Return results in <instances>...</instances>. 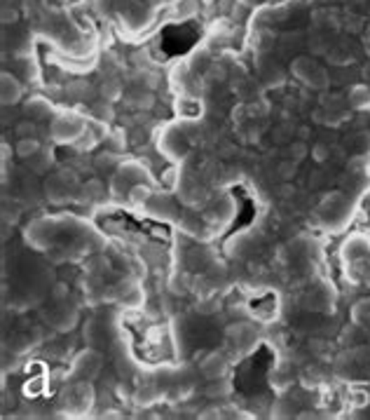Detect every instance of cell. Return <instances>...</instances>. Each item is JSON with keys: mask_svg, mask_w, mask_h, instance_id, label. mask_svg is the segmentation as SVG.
Returning a JSON list of instances; mask_svg holds the SVG:
<instances>
[{"mask_svg": "<svg viewBox=\"0 0 370 420\" xmlns=\"http://www.w3.org/2000/svg\"><path fill=\"white\" fill-rule=\"evenodd\" d=\"M293 73L295 78H300L305 85L314 87V90H324V87H328V75L326 70L319 66V64H314L312 59H295L293 61Z\"/></svg>", "mask_w": 370, "mask_h": 420, "instance_id": "cell-1", "label": "cell"}, {"mask_svg": "<svg viewBox=\"0 0 370 420\" xmlns=\"http://www.w3.org/2000/svg\"><path fill=\"white\" fill-rule=\"evenodd\" d=\"M19 99H21L19 80L10 73H3V78H0V102H3V106H14Z\"/></svg>", "mask_w": 370, "mask_h": 420, "instance_id": "cell-2", "label": "cell"}, {"mask_svg": "<svg viewBox=\"0 0 370 420\" xmlns=\"http://www.w3.org/2000/svg\"><path fill=\"white\" fill-rule=\"evenodd\" d=\"M124 104L136 111H148L155 104V94L150 90H143V87H134V90L124 92Z\"/></svg>", "mask_w": 370, "mask_h": 420, "instance_id": "cell-3", "label": "cell"}, {"mask_svg": "<svg viewBox=\"0 0 370 420\" xmlns=\"http://www.w3.org/2000/svg\"><path fill=\"white\" fill-rule=\"evenodd\" d=\"M202 374H204L208 381H220L225 374V357L218 352L208 354L204 359V364H202Z\"/></svg>", "mask_w": 370, "mask_h": 420, "instance_id": "cell-4", "label": "cell"}, {"mask_svg": "<svg viewBox=\"0 0 370 420\" xmlns=\"http://www.w3.org/2000/svg\"><path fill=\"white\" fill-rule=\"evenodd\" d=\"M347 104L354 111H368L370 108V87L368 85H354L347 92Z\"/></svg>", "mask_w": 370, "mask_h": 420, "instance_id": "cell-5", "label": "cell"}, {"mask_svg": "<svg viewBox=\"0 0 370 420\" xmlns=\"http://www.w3.org/2000/svg\"><path fill=\"white\" fill-rule=\"evenodd\" d=\"M99 94H101V99H106V102H117V99L124 97L122 82L117 78H106L104 82H101Z\"/></svg>", "mask_w": 370, "mask_h": 420, "instance_id": "cell-6", "label": "cell"}, {"mask_svg": "<svg viewBox=\"0 0 370 420\" xmlns=\"http://www.w3.org/2000/svg\"><path fill=\"white\" fill-rule=\"evenodd\" d=\"M92 113L101 122H110L115 117V111H113V102H106V99H99V102L92 104Z\"/></svg>", "mask_w": 370, "mask_h": 420, "instance_id": "cell-7", "label": "cell"}, {"mask_svg": "<svg viewBox=\"0 0 370 420\" xmlns=\"http://www.w3.org/2000/svg\"><path fill=\"white\" fill-rule=\"evenodd\" d=\"M307 153H309L307 141L295 139V141H291V144H289V151H286V158H289V160H293V162L300 164L302 160L307 158Z\"/></svg>", "mask_w": 370, "mask_h": 420, "instance_id": "cell-8", "label": "cell"}, {"mask_svg": "<svg viewBox=\"0 0 370 420\" xmlns=\"http://www.w3.org/2000/svg\"><path fill=\"white\" fill-rule=\"evenodd\" d=\"M38 151H40L38 139H19V141H17V155L23 158V160L33 158Z\"/></svg>", "mask_w": 370, "mask_h": 420, "instance_id": "cell-9", "label": "cell"}, {"mask_svg": "<svg viewBox=\"0 0 370 420\" xmlns=\"http://www.w3.org/2000/svg\"><path fill=\"white\" fill-rule=\"evenodd\" d=\"M66 92H68V97L85 99V97L92 94V87H89L87 80H70L68 85H66Z\"/></svg>", "mask_w": 370, "mask_h": 420, "instance_id": "cell-10", "label": "cell"}, {"mask_svg": "<svg viewBox=\"0 0 370 420\" xmlns=\"http://www.w3.org/2000/svg\"><path fill=\"white\" fill-rule=\"evenodd\" d=\"M347 106V99L342 94H324L321 97V108L324 111H344Z\"/></svg>", "mask_w": 370, "mask_h": 420, "instance_id": "cell-11", "label": "cell"}, {"mask_svg": "<svg viewBox=\"0 0 370 420\" xmlns=\"http://www.w3.org/2000/svg\"><path fill=\"white\" fill-rule=\"evenodd\" d=\"M28 162H31L33 171H38V174H43V171L50 169V164H52V153H47V151H38L33 158H28Z\"/></svg>", "mask_w": 370, "mask_h": 420, "instance_id": "cell-12", "label": "cell"}, {"mask_svg": "<svg viewBox=\"0 0 370 420\" xmlns=\"http://www.w3.org/2000/svg\"><path fill=\"white\" fill-rule=\"evenodd\" d=\"M277 174L282 181H293L295 174H298V162H293V160H282V162L277 164Z\"/></svg>", "mask_w": 370, "mask_h": 420, "instance_id": "cell-13", "label": "cell"}, {"mask_svg": "<svg viewBox=\"0 0 370 420\" xmlns=\"http://www.w3.org/2000/svg\"><path fill=\"white\" fill-rule=\"evenodd\" d=\"M82 198L85 200H101L104 198V186H101V181H97V179L87 181L85 186H82Z\"/></svg>", "mask_w": 370, "mask_h": 420, "instance_id": "cell-14", "label": "cell"}, {"mask_svg": "<svg viewBox=\"0 0 370 420\" xmlns=\"http://www.w3.org/2000/svg\"><path fill=\"white\" fill-rule=\"evenodd\" d=\"M284 82V70L279 66H270L265 70V85L267 87H279Z\"/></svg>", "mask_w": 370, "mask_h": 420, "instance_id": "cell-15", "label": "cell"}, {"mask_svg": "<svg viewBox=\"0 0 370 420\" xmlns=\"http://www.w3.org/2000/svg\"><path fill=\"white\" fill-rule=\"evenodd\" d=\"M272 139H274V144H279V146L291 144V139H293V132H291V125H279L277 129H274Z\"/></svg>", "mask_w": 370, "mask_h": 420, "instance_id": "cell-16", "label": "cell"}, {"mask_svg": "<svg viewBox=\"0 0 370 420\" xmlns=\"http://www.w3.org/2000/svg\"><path fill=\"white\" fill-rule=\"evenodd\" d=\"M312 158L316 162H326V160H331V146L326 144V141H316L314 148H312Z\"/></svg>", "mask_w": 370, "mask_h": 420, "instance_id": "cell-17", "label": "cell"}, {"mask_svg": "<svg viewBox=\"0 0 370 420\" xmlns=\"http://www.w3.org/2000/svg\"><path fill=\"white\" fill-rule=\"evenodd\" d=\"M17 137L19 139H35V125L33 122H19V125H17Z\"/></svg>", "mask_w": 370, "mask_h": 420, "instance_id": "cell-18", "label": "cell"}, {"mask_svg": "<svg viewBox=\"0 0 370 420\" xmlns=\"http://www.w3.org/2000/svg\"><path fill=\"white\" fill-rule=\"evenodd\" d=\"M309 188H312V191H316V188H321L324 186V181H326V174L321 169H312L309 171Z\"/></svg>", "mask_w": 370, "mask_h": 420, "instance_id": "cell-19", "label": "cell"}, {"mask_svg": "<svg viewBox=\"0 0 370 420\" xmlns=\"http://www.w3.org/2000/svg\"><path fill=\"white\" fill-rule=\"evenodd\" d=\"M17 21V10L10 8V3H3V23Z\"/></svg>", "mask_w": 370, "mask_h": 420, "instance_id": "cell-20", "label": "cell"}, {"mask_svg": "<svg viewBox=\"0 0 370 420\" xmlns=\"http://www.w3.org/2000/svg\"><path fill=\"white\" fill-rule=\"evenodd\" d=\"M197 310H199V312H204V315H206V312H213V310H218V300H213V298H206L204 303H199V305H197Z\"/></svg>", "mask_w": 370, "mask_h": 420, "instance_id": "cell-21", "label": "cell"}, {"mask_svg": "<svg viewBox=\"0 0 370 420\" xmlns=\"http://www.w3.org/2000/svg\"><path fill=\"white\" fill-rule=\"evenodd\" d=\"M117 162L115 155H99L97 158V167H113Z\"/></svg>", "mask_w": 370, "mask_h": 420, "instance_id": "cell-22", "label": "cell"}, {"mask_svg": "<svg viewBox=\"0 0 370 420\" xmlns=\"http://www.w3.org/2000/svg\"><path fill=\"white\" fill-rule=\"evenodd\" d=\"M225 390H228V385H223V383L216 385V383H213V385L208 388V397H220V392H225Z\"/></svg>", "mask_w": 370, "mask_h": 420, "instance_id": "cell-23", "label": "cell"}, {"mask_svg": "<svg viewBox=\"0 0 370 420\" xmlns=\"http://www.w3.org/2000/svg\"><path fill=\"white\" fill-rule=\"evenodd\" d=\"M309 134H312V129H309L307 125L298 127V139H300V141H307V139H309Z\"/></svg>", "mask_w": 370, "mask_h": 420, "instance_id": "cell-24", "label": "cell"}, {"mask_svg": "<svg viewBox=\"0 0 370 420\" xmlns=\"http://www.w3.org/2000/svg\"><path fill=\"white\" fill-rule=\"evenodd\" d=\"M66 294V287H64V284H59V287H57V296H64Z\"/></svg>", "mask_w": 370, "mask_h": 420, "instance_id": "cell-25", "label": "cell"}, {"mask_svg": "<svg viewBox=\"0 0 370 420\" xmlns=\"http://www.w3.org/2000/svg\"><path fill=\"white\" fill-rule=\"evenodd\" d=\"M242 3H244V5H253L255 0H242Z\"/></svg>", "mask_w": 370, "mask_h": 420, "instance_id": "cell-26", "label": "cell"}]
</instances>
